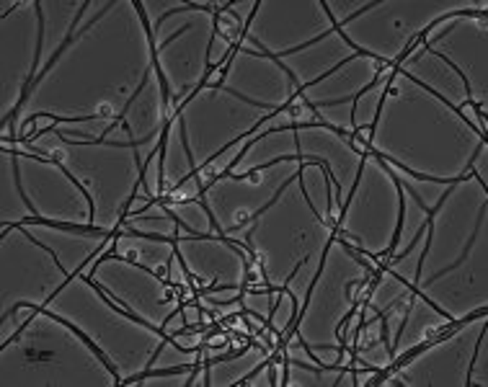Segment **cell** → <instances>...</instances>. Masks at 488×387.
<instances>
[{
	"label": "cell",
	"mask_w": 488,
	"mask_h": 387,
	"mask_svg": "<svg viewBox=\"0 0 488 387\" xmlns=\"http://www.w3.org/2000/svg\"><path fill=\"white\" fill-rule=\"evenodd\" d=\"M21 225H47V227H57V230H68V232H98V235H109L112 230H98L94 225H68V222H54V220H47V217L31 215L24 217L13 225H6V227H21Z\"/></svg>",
	"instance_id": "7a4b0ae2"
},
{
	"label": "cell",
	"mask_w": 488,
	"mask_h": 387,
	"mask_svg": "<svg viewBox=\"0 0 488 387\" xmlns=\"http://www.w3.org/2000/svg\"><path fill=\"white\" fill-rule=\"evenodd\" d=\"M253 44H258V47H261V52H256V50H246V54H258V57H269V60H274V62H282V60H276L274 54H272V52L266 50L264 44L258 42V39H253ZM282 70L284 73H287V77H290L292 80V86L297 88V91H305V86H300V80H297V75H295V73H292L290 68H287V65H282Z\"/></svg>",
	"instance_id": "277c9868"
},
{
	"label": "cell",
	"mask_w": 488,
	"mask_h": 387,
	"mask_svg": "<svg viewBox=\"0 0 488 387\" xmlns=\"http://www.w3.org/2000/svg\"><path fill=\"white\" fill-rule=\"evenodd\" d=\"M135 8H138L140 18H142V29H145V34H147V42H150V50H153V68L158 70V77H161V93H163V114L168 112V103H171V88H168V80H165V75H163V70H161V62H158V50H155V31H153V26L147 24V13H145V6L140 3V0H135Z\"/></svg>",
	"instance_id": "6da1fadb"
},
{
	"label": "cell",
	"mask_w": 488,
	"mask_h": 387,
	"mask_svg": "<svg viewBox=\"0 0 488 387\" xmlns=\"http://www.w3.org/2000/svg\"><path fill=\"white\" fill-rule=\"evenodd\" d=\"M483 215H486V204L480 206V215H478V222H475V230H473V235H471V241H468V245H465V250H463V256L457 258V261H454L452 266H447V268H442V271H437V274L434 276H429V279H431V282H434V279H439V276H445L447 271H452V268H457L460 266V264H463L465 258H468V253H471V248H473V243H475V238H478V230H480V225H483Z\"/></svg>",
	"instance_id": "3957f363"
}]
</instances>
